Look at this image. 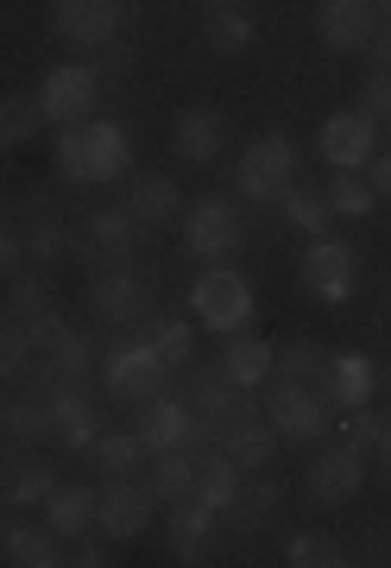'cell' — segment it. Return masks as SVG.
Returning <instances> with one entry per match:
<instances>
[{"label":"cell","instance_id":"obj_44","mask_svg":"<svg viewBox=\"0 0 391 568\" xmlns=\"http://www.w3.org/2000/svg\"><path fill=\"white\" fill-rule=\"evenodd\" d=\"M63 562H76V568H114L121 556L107 544H89V537H70V549H63Z\"/></svg>","mask_w":391,"mask_h":568},{"label":"cell","instance_id":"obj_19","mask_svg":"<svg viewBox=\"0 0 391 568\" xmlns=\"http://www.w3.org/2000/svg\"><path fill=\"white\" fill-rule=\"evenodd\" d=\"M51 436H58L63 448L89 455V448H95V436H102V405H95L89 392H76V386L51 392Z\"/></svg>","mask_w":391,"mask_h":568},{"label":"cell","instance_id":"obj_51","mask_svg":"<svg viewBox=\"0 0 391 568\" xmlns=\"http://www.w3.org/2000/svg\"><path fill=\"white\" fill-rule=\"evenodd\" d=\"M208 7H247V0H208Z\"/></svg>","mask_w":391,"mask_h":568},{"label":"cell","instance_id":"obj_53","mask_svg":"<svg viewBox=\"0 0 391 568\" xmlns=\"http://www.w3.org/2000/svg\"><path fill=\"white\" fill-rule=\"evenodd\" d=\"M0 537H7V525H0Z\"/></svg>","mask_w":391,"mask_h":568},{"label":"cell","instance_id":"obj_14","mask_svg":"<svg viewBox=\"0 0 391 568\" xmlns=\"http://www.w3.org/2000/svg\"><path fill=\"white\" fill-rule=\"evenodd\" d=\"M152 506H158L152 487H140V480L126 474V480H107V487L95 493V525H102L114 544H126V537H140V530L152 525Z\"/></svg>","mask_w":391,"mask_h":568},{"label":"cell","instance_id":"obj_34","mask_svg":"<svg viewBox=\"0 0 391 568\" xmlns=\"http://www.w3.org/2000/svg\"><path fill=\"white\" fill-rule=\"evenodd\" d=\"M285 562L290 568H341L348 562V544H341L335 530H297L285 544Z\"/></svg>","mask_w":391,"mask_h":568},{"label":"cell","instance_id":"obj_43","mask_svg":"<svg viewBox=\"0 0 391 568\" xmlns=\"http://www.w3.org/2000/svg\"><path fill=\"white\" fill-rule=\"evenodd\" d=\"M20 328H25V347H32V361H44V354H51V347H58L63 335H70L58 310H51V316H39V323H20Z\"/></svg>","mask_w":391,"mask_h":568},{"label":"cell","instance_id":"obj_39","mask_svg":"<svg viewBox=\"0 0 391 568\" xmlns=\"http://www.w3.org/2000/svg\"><path fill=\"white\" fill-rule=\"evenodd\" d=\"M140 335H145L152 347H158V361H165L171 373H184V366H189V323H165V316H145Z\"/></svg>","mask_w":391,"mask_h":568},{"label":"cell","instance_id":"obj_29","mask_svg":"<svg viewBox=\"0 0 391 568\" xmlns=\"http://www.w3.org/2000/svg\"><path fill=\"white\" fill-rule=\"evenodd\" d=\"M240 480H247V474H240V467H234V455H196V499H203V506H215V511H227L234 506V493H240Z\"/></svg>","mask_w":391,"mask_h":568},{"label":"cell","instance_id":"obj_25","mask_svg":"<svg viewBox=\"0 0 391 568\" xmlns=\"http://www.w3.org/2000/svg\"><path fill=\"white\" fill-rule=\"evenodd\" d=\"M0 562H13V568H58L63 562V537L51 525H13L7 537H0Z\"/></svg>","mask_w":391,"mask_h":568},{"label":"cell","instance_id":"obj_20","mask_svg":"<svg viewBox=\"0 0 391 568\" xmlns=\"http://www.w3.org/2000/svg\"><path fill=\"white\" fill-rule=\"evenodd\" d=\"M222 145H227V121L215 108H189V114H177V126H171V152L184 164H215Z\"/></svg>","mask_w":391,"mask_h":568},{"label":"cell","instance_id":"obj_46","mask_svg":"<svg viewBox=\"0 0 391 568\" xmlns=\"http://www.w3.org/2000/svg\"><path fill=\"white\" fill-rule=\"evenodd\" d=\"M20 265H25V227L0 222V278H13Z\"/></svg>","mask_w":391,"mask_h":568},{"label":"cell","instance_id":"obj_12","mask_svg":"<svg viewBox=\"0 0 391 568\" xmlns=\"http://www.w3.org/2000/svg\"><path fill=\"white\" fill-rule=\"evenodd\" d=\"M309 499H316V506H329V511H341L348 506V499H360V487H367V455H360V448H329V455H316V462H309Z\"/></svg>","mask_w":391,"mask_h":568},{"label":"cell","instance_id":"obj_33","mask_svg":"<svg viewBox=\"0 0 391 568\" xmlns=\"http://www.w3.org/2000/svg\"><path fill=\"white\" fill-rule=\"evenodd\" d=\"M278 506H285V487H278L271 474H259V487L234 493V506H227L222 518H234L240 530H259V525H271V518H278Z\"/></svg>","mask_w":391,"mask_h":568},{"label":"cell","instance_id":"obj_1","mask_svg":"<svg viewBox=\"0 0 391 568\" xmlns=\"http://www.w3.org/2000/svg\"><path fill=\"white\" fill-rule=\"evenodd\" d=\"M51 164H58L63 183H114L126 178V164H133V152H126V133L114 121H76L63 126L58 145H51Z\"/></svg>","mask_w":391,"mask_h":568},{"label":"cell","instance_id":"obj_47","mask_svg":"<svg viewBox=\"0 0 391 568\" xmlns=\"http://www.w3.org/2000/svg\"><path fill=\"white\" fill-rule=\"evenodd\" d=\"M367 183H372V196H379V203H391V152H372V159H367Z\"/></svg>","mask_w":391,"mask_h":568},{"label":"cell","instance_id":"obj_4","mask_svg":"<svg viewBox=\"0 0 391 568\" xmlns=\"http://www.w3.org/2000/svg\"><path fill=\"white\" fill-rule=\"evenodd\" d=\"M297 284H303L316 304H348L353 284H360V253L348 241H335V234H316L297 265Z\"/></svg>","mask_w":391,"mask_h":568},{"label":"cell","instance_id":"obj_27","mask_svg":"<svg viewBox=\"0 0 391 568\" xmlns=\"http://www.w3.org/2000/svg\"><path fill=\"white\" fill-rule=\"evenodd\" d=\"M39 133H44V102L32 89H7V95H0V152L32 145Z\"/></svg>","mask_w":391,"mask_h":568},{"label":"cell","instance_id":"obj_16","mask_svg":"<svg viewBox=\"0 0 391 568\" xmlns=\"http://www.w3.org/2000/svg\"><path fill=\"white\" fill-rule=\"evenodd\" d=\"M379 0H322V20H316V32H322V44L329 51H367L372 39H379Z\"/></svg>","mask_w":391,"mask_h":568},{"label":"cell","instance_id":"obj_32","mask_svg":"<svg viewBox=\"0 0 391 568\" xmlns=\"http://www.w3.org/2000/svg\"><path fill=\"white\" fill-rule=\"evenodd\" d=\"M89 462H95V474H102V480H126V474L145 462V443L133 436V429H107V436H95Z\"/></svg>","mask_w":391,"mask_h":568},{"label":"cell","instance_id":"obj_15","mask_svg":"<svg viewBox=\"0 0 391 568\" xmlns=\"http://www.w3.org/2000/svg\"><path fill=\"white\" fill-rule=\"evenodd\" d=\"M133 241H140V222L126 215V209H102V215H89L76 234H70V253H83L89 265H126L133 260Z\"/></svg>","mask_w":391,"mask_h":568},{"label":"cell","instance_id":"obj_13","mask_svg":"<svg viewBox=\"0 0 391 568\" xmlns=\"http://www.w3.org/2000/svg\"><path fill=\"white\" fill-rule=\"evenodd\" d=\"M372 140H379V121H372L367 108H341V114H329L322 133H316V145H322V159H329L335 171H367Z\"/></svg>","mask_w":391,"mask_h":568},{"label":"cell","instance_id":"obj_31","mask_svg":"<svg viewBox=\"0 0 391 568\" xmlns=\"http://www.w3.org/2000/svg\"><path fill=\"white\" fill-rule=\"evenodd\" d=\"M145 487H152V499H158V506H177V499H189V493H196V455H189V448H165Z\"/></svg>","mask_w":391,"mask_h":568},{"label":"cell","instance_id":"obj_17","mask_svg":"<svg viewBox=\"0 0 391 568\" xmlns=\"http://www.w3.org/2000/svg\"><path fill=\"white\" fill-rule=\"evenodd\" d=\"M44 436H51V398L39 386L0 405V448L7 455H32V448H44Z\"/></svg>","mask_w":391,"mask_h":568},{"label":"cell","instance_id":"obj_48","mask_svg":"<svg viewBox=\"0 0 391 568\" xmlns=\"http://www.w3.org/2000/svg\"><path fill=\"white\" fill-rule=\"evenodd\" d=\"M367 58H372V70H391V26H379V39L367 44Z\"/></svg>","mask_w":391,"mask_h":568},{"label":"cell","instance_id":"obj_11","mask_svg":"<svg viewBox=\"0 0 391 568\" xmlns=\"http://www.w3.org/2000/svg\"><path fill=\"white\" fill-rule=\"evenodd\" d=\"M89 304L102 323H121V328H140L152 316V284L126 265H107L102 278H89Z\"/></svg>","mask_w":391,"mask_h":568},{"label":"cell","instance_id":"obj_21","mask_svg":"<svg viewBox=\"0 0 391 568\" xmlns=\"http://www.w3.org/2000/svg\"><path fill=\"white\" fill-rule=\"evenodd\" d=\"M215 518H222V511L203 506L196 493L177 499V506H171V556H177V562H208V530H215Z\"/></svg>","mask_w":391,"mask_h":568},{"label":"cell","instance_id":"obj_45","mask_svg":"<svg viewBox=\"0 0 391 568\" xmlns=\"http://www.w3.org/2000/svg\"><path fill=\"white\" fill-rule=\"evenodd\" d=\"M360 102H367L372 121H391V70H372L367 89H360Z\"/></svg>","mask_w":391,"mask_h":568},{"label":"cell","instance_id":"obj_2","mask_svg":"<svg viewBox=\"0 0 391 568\" xmlns=\"http://www.w3.org/2000/svg\"><path fill=\"white\" fill-rule=\"evenodd\" d=\"M189 310H196V323L215 328V335H240V328H253L259 297H253V284L240 278L234 265H208L203 278L189 284Z\"/></svg>","mask_w":391,"mask_h":568},{"label":"cell","instance_id":"obj_7","mask_svg":"<svg viewBox=\"0 0 391 568\" xmlns=\"http://www.w3.org/2000/svg\"><path fill=\"white\" fill-rule=\"evenodd\" d=\"M290 178H297V145H290L285 133H266V140H253V145H247V159H240V171H234L240 196H253V203H271V196H285Z\"/></svg>","mask_w":391,"mask_h":568},{"label":"cell","instance_id":"obj_18","mask_svg":"<svg viewBox=\"0 0 391 568\" xmlns=\"http://www.w3.org/2000/svg\"><path fill=\"white\" fill-rule=\"evenodd\" d=\"M222 448L234 455V467H240V474H266V467L278 462V429H271L266 410L253 405V410H240V417L227 424Z\"/></svg>","mask_w":391,"mask_h":568},{"label":"cell","instance_id":"obj_8","mask_svg":"<svg viewBox=\"0 0 391 568\" xmlns=\"http://www.w3.org/2000/svg\"><path fill=\"white\" fill-rule=\"evenodd\" d=\"M51 26H58V39L83 44V51H107L121 39L126 7L121 0H51Z\"/></svg>","mask_w":391,"mask_h":568},{"label":"cell","instance_id":"obj_30","mask_svg":"<svg viewBox=\"0 0 391 568\" xmlns=\"http://www.w3.org/2000/svg\"><path fill=\"white\" fill-rule=\"evenodd\" d=\"M322 366H329V354H322V342L316 335H290V342L271 347V379H322Z\"/></svg>","mask_w":391,"mask_h":568},{"label":"cell","instance_id":"obj_3","mask_svg":"<svg viewBox=\"0 0 391 568\" xmlns=\"http://www.w3.org/2000/svg\"><path fill=\"white\" fill-rule=\"evenodd\" d=\"M266 417L278 429V443H316V436H329L335 405H329V392L309 386V379H271Z\"/></svg>","mask_w":391,"mask_h":568},{"label":"cell","instance_id":"obj_41","mask_svg":"<svg viewBox=\"0 0 391 568\" xmlns=\"http://www.w3.org/2000/svg\"><path fill=\"white\" fill-rule=\"evenodd\" d=\"M32 373V347H25V328L13 316H0V379H25Z\"/></svg>","mask_w":391,"mask_h":568},{"label":"cell","instance_id":"obj_24","mask_svg":"<svg viewBox=\"0 0 391 568\" xmlns=\"http://www.w3.org/2000/svg\"><path fill=\"white\" fill-rule=\"evenodd\" d=\"M215 366H222L240 392L266 386V379H271V342H259L253 328H240V335H227V347H222V361H215Z\"/></svg>","mask_w":391,"mask_h":568},{"label":"cell","instance_id":"obj_5","mask_svg":"<svg viewBox=\"0 0 391 568\" xmlns=\"http://www.w3.org/2000/svg\"><path fill=\"white\" fill-rule=\"evenodd\" d=\"M107 392L121 405H145V398L171 392V366L158 361V347L145 342V335H133V342H121L107 354Z\"/></svg>","mask_w":391,"mask_h":568},{"label":"cell","instance_id":"obj_6","mask_svg":"<svg viewBox=\"0 0 391 568\" xmlns=\"http://www.w3.org/2000/svg\"><path fill=\"white\" fill-rule=\"evenodd\" d=\"M39 102H44V121H58V126L89 121L95 102H102V70L95 63H58V70H44Z\"/></svg>","mask_w":391,"mask_h":568},{"label":"cell","instance_id":"obj_35","mask_svg":"<svg viewBox=\"0 0 391 568\" xmlns=\"http://www.w3.org/2000/svg\"><path fill=\"white\" fill-rule=\"evenodd\" d=\"M63 253H70V227H63V215L58 209H39V215L25 222V260L58 265Z\"/></svg>","mask_w":391,"mask_h":568},{"label":"cell","instance_id":"obj_50","mask_svg":"<svg viewBox=\"0 0 391 568\" xmlns=\"http://www.w3.org/2000/svg\"><path fill=\"white\" fill-rule=\"evenodd\" d=\"M379 20H385V26H391V0H379Z\"/></svg>","mask_w":391,"mask_h":568},{"label":"cell","instance_id":"obj_23","mask_svg":"<svg viewBox=\"0 0 391 568\" xmlns=\"http://www.w3.org/2000/svg\"><path fill=\"white\" fill-rule=\"evenodd\" d=\"M177 209H184V190H177L165 171H145V178H133V190H126V215L140 227H165Z\"/></svg>","mask_w":391,"mask_h":568},{"label":"cell","instance_id":"obj_38","mask_svg":"<svg viewBox=\"0 0 391 568\" xmlns=\"http://www.w3.org/2000/svg\"><path fill=\"white\" fill-rule=\"evenodd\" d=\"M51 487H58V480H51L44 462H13L7 467V506H44Z\"/></svg>","mask_w":391,"mask_h":568},{"label":"cell","instance_id":"obj_36","mask_svg":"<svg viewBox=\"0 0 391 568\" xmlns=\"http://www.w3.org/2000/svg\"><path fill=\"white\" fill-rule=\"evenodd\" d=\"M7 316H13V323H39V316H51V284L32 278V272H13V278H7Z\"/></svg>","mask_w":391,"mask_h":568},{"label":"cell","instance_id":"obj_37","mask_svg":"<svg viewBox=\"0 0 391 568\" xmlns=\"http://www.w3.org/2000/svg\"><path fill=\"white\" fill-rule=\"evenodd\" d=\"M329 209H335V215H348V222H367L372 209H379V196H372V183L360 178V171H335Z\"/></svg>","mask_w":391,"mask_h":568},{"label":"cell","instance_id":"obj_52","mask_svg":"<svg viewBox=\"0 0 391 568\" xmlns=\"http://www.w3.org/2000/svg\"><path fill=\"white\" fill-rule=\"evenodd\" d=\"M0 474H7V448H0Z\"/></svg>","mask_w":391,"mask_h":568},{"label":"cell","instance_id":"obj_26","mask_svg":"<svg viewBox=\"0 0 391 568\" xmlns=\"http://www.w3.org/2000/svg\"><path fill=\"white\" fill-rule=\"evenodd\" d=\"M203 39H208V51H215V58H247L253 44H259V26H253L247 7H208Z\"/></svg>","mask_w":391,"mask_h":568},{"label":"cell","instance_id":"obj_40","mask_svg":"<svg viewBox=\"0 0 391 568\" xmlns=\"http://www.w3.org/2000/svg\"><path fill=\"white\" fill-rule=\"evenodd\" d=\"M285 215L303 227V234H329V227H335L329 196H316V190H303V183H290V190H285Z\"/></svg>","mask_w":391,"mask_h":568},{"label":"cell","instance_id":"obj_22","mask_svg":"<svg viewBox=\"0 0 391 568\" xmlns=\"http://www.w3.org/2000/svg\"><path fill=\"white\" fill-rule=\"evenodd\" d=\"M372 361L367 354H329V366H322V379L316 386L329 392V405H341V410H353V405H367L372 398Z\"/></svg>","mask_w":391,"mask_h":568},{"label":"cell","instance_id":"obj_10","mask_svg":"<svg viewBox=\"0 0 391 568\" xmlns=\"http://www.w3.org/2000/svg\"><path fill=\"white\" fill-rule=\"evenodd\" d=\"M133 436L145 443V455H165V448H196V417H189V398L177 392H158L133 405Z\"/></svg>","mask_w":391,"mask_h":568},{"label":"cell","instance_id":"obj_42","mask_svg":"<svg viewBox=\"0 0 391 568\" xmlns=\"http://www.w3.org/2000/svg\"><path fill=\"white\" fill-rule=\"evenodd\" d=\"M341 443L360 448V455H372V448H379V417H372L367 405H353V410H348V424H341Z\"/></svg>","mask_w":391,"mask_h":568},{"label":"cell","instance_id":"obj_28","mask_svg":"<svg viewBox=\"0 0 391 568\" xmlns=\"http://www.w3.org/2000/svg\"><path fill=\"white\" fill-rule=\"evenodd\" d=\"M44 525L58 530L63 544H70V537H89V530H95V493L89 487H51V499H44Z\"/></svg>","mask_w":391,"mask_h":568},{"label":"cell","instance_id":"obj_49","mask_svg":"<svg viewBox=\"0 0 391 568\" xmlns=\"http://www.w3.org/2000/svg\"><path fill=\"white\" fill-rule=\"evenodd\" d=\"M379 455H385V467H391V424H379Z\"/></svg>","mask_w":391,"mask_h":568},{"label":"cell","instance_id":"obj_9","mask_svg":"<svg viewBox=\"0 0 391 568\" xmlns=\"http://www.w3.org/2000/svg\"><path fill=\"white\" fill-rule=\"evenodd\" d=\"M184 241L196 260L208 265H227L234 253H240V209L222 203V196H203V203L184 215Z\"/></svg>","mask_w":391,"mask_h":568}]
</instances>
